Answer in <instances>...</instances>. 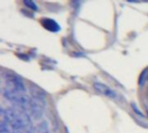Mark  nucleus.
I'll return each mask as SVG.
<instances>
[{
  "label": "nucleus",
  "mask_w": 148,
  "mask_h": 133,
  "mask_svg": "<svg viewBox=\"0 0 148 133\" xmlns=\"http://www.w3.org/2000/svg\"><path fill=\"white\" fill-rule=\"evenodd\" d=\"M147 97H148V90H147Z\"/></svg>",
  "instance_id": "6e6552de"
},
{
  "label": "nucleus",
  "mask_w": 148,
  "mask_h": 133,
  "mask_svg": "<svg viewBox=\"0 0 148 133\" xmlns=\"http://www.w3.org/2000/svg\"><path fill=\"white\" fill-rule=\"evenodd\" d=\"M95 90L100 93H101L104 96H107L108 98H115L116 97V93L107 85L101 83V82H95L93 85Z\"/></svg>",
  "instance_id": "f03ea898"
},
{
  "label": "nucleus",
  "mask_w": 148,
  "mask_h": 133,
  "mask_svg": "<svg viewBox=\"0 0 148 133\" xmlns=\"http://www.w3.org/2000/svg\"><path fill=\"white\" fill-rule=\"evenodd\" d=\"M132 108H133V109H134V111L138 115H140V117H143V116H144V115L142 114V113L140 111V109H138V108H137V106H136L134 104H132Z\"/></svg>",
  "instance_id": "423d86ee"
},
{
  "label": "nucleus",
  "mask_w": 148,
  "mask_h": 133,
  "mask_svg": "<svg viewBox=\"0 0 148 133\" xmlns=\"http://www.w3.org/2000/svg\"><path fill=\"white\" fill-rule=\"evenodd\" d=\"M148 80V68L147 69H145L142 73H141V74H140V79H139V83H140V86H142L146 81H147Z\"/></svg>",
  "instance_id": "20e7f679"
},
{
  "label": "nucleus",
  "mask_w": 148,
  "mask_h": 133,
  "mask_svg": "<svg viewBox=\"0 0 148 133\" xmlns=\"http://www.w3.org/2000/svg\"><path fill=\"white\" fill-rule=\"evenodd\" d=\"M42 133H49V132H42Z\"/></svg>",
  "instance_id": "0eeeda50"
},
{
  "label": "nucleus",
  "mask_w": 148,
  "mask_h": 133,
  "mask_svg": "<svg viewBox=\"0 0 148 133\" xmlns=\"http://www.w3.org/2000/svg\"><path fill=\"white\" fill-rule=\"evenodd\" d=\"M42 25L49 31L51 32H58L60 30V25L51 18H43L41 20Z\"/></svg>",
  "instance_id": "7ed1b4c3"
},
{
  "label": "nucleus",
  "mask_w": 148,
  "mask_h": 133,
  "mask_svg": "<svg viewBox=\"0 0 148 133\" xmlns=\"http://www.w3.org/2000/svg\"><path fill=\"white\" fill-rule=\"evenodd\" d=\"M23 3H24V5H25L26 7L31 9L32 10H37V9H38V8H37V5H36V3L33 2V1L25 0V1H23Z\"/></svg>",
  "instance_id": "39448f33"
},
{
  "label": "nucleus",
  "mask_w": 148,
  "mask_h": 133,
  "mask_svg": "<svg viewBox=\"0 0 148 133\" xmlns=\"http://www.w3.org/2000/svg\"><path fill=\"white\" fill-rule=\"evenodd\" d=\"M3 79L7 89L19 93H24L26 91L24 83L18 75L12 73H6L3 76Z\"/></svg>",
  "instance_id": "f257e3e1"
}]
</instances>
